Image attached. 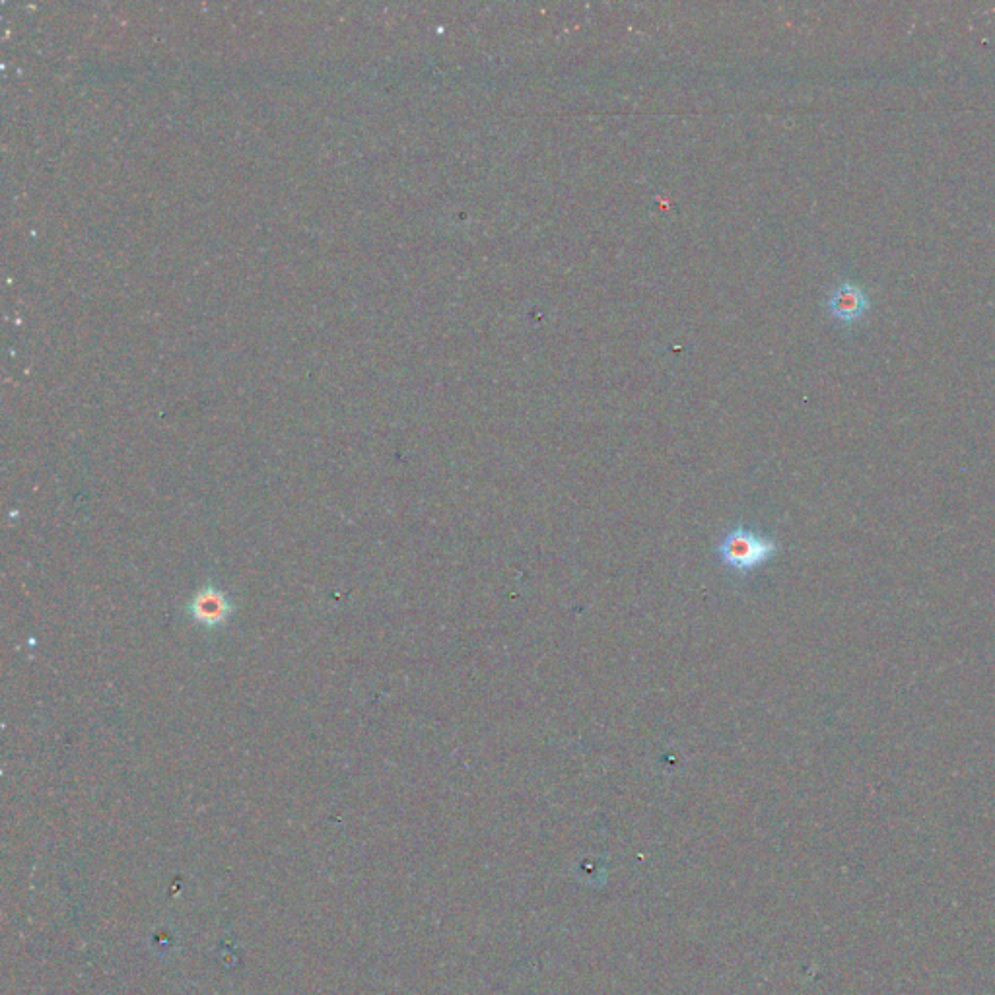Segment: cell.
Listing matches in <instances>:
<instances>
[{
    "instance_id": "7a4b0ae2",
    "label": "cell",
    "mask_w": 995,
    "mask_h": 995,
    "mask_svg": "<svg viewBox=\"0 0 995 995\" xmlns=\"http://www.w3.org/2000/svg\"><path fill=\"white\" fill-rule=\"evenodd\" d=\"M869 306H871V302H869L867 292L859 284L850 282V280L836 284L826 298L828 313L838 323H844V325L858 323L859 319H863L865 313L869 311Z\"/></svg>"
},
{
    "instance_id": "3957f363",
    "label": "cell",
    "mask_w": 995,
    "mask_h": 995,
    "mask_svg": "<svg viewBox=\"0 0 995 995\" xmlns=\"http://www.w3.org/2000/svg\"><path fill=\"white\" fill-rule=\"evenodd\" d=\"M197 613L203 618H216L222 617L224 609H222V601L220 597H212V599H199V607H197Z\"/></svg>"
},
{
    "instance_id": "6da1fadb",
    "label": "cell",
    "mask_w": 995,
    "mask_h": 995,
    "mask_svg": "<svg viewBox=\"0 0 995 995\" xmlns=\"http://www.w3.org/2000/svg\"><path fill=\"white\" fill-rule=\"evenodd\" d=\"M776 552V541L745 525H737L727 531L718 545L721 564L737 576L755 572L756 568L768 564Z\"/></svg>"
}]
</instances>
